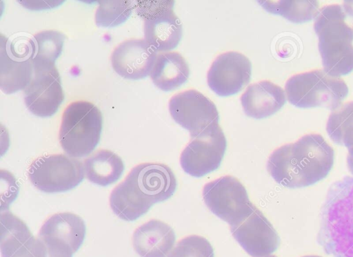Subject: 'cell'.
Returning <instances> with one entry per match:
<instances>
[{"mask_svg":"<svg viewBox=\"0 0 353 257\" xmlns=\"http://www.w3.org/2000/svg\"><path fill=\"white\" fill-rule=\"evenodd\" d=\"M333 163L332 147L320 134L310 133L274 149L268 159L267 170L277 183L300 188L325 178Z\"/></svg>","mask_w":353,"mask_h":257,"instance_id":"obj_1","label":"cell"},{"mask_svg":"<svg viewBox=\"0 0 353 257\" xmlns=\"http://www.w3.org/2000/svg\"><path fill=\"white\" fill-rule=\"evenodd\" d=\"M317 243L333 257H353V177L328 188L320 210Z\"/></svg>","mask_w":353,"mask_h":257,"instance_id":"obj_2","label":"cell"},{"mask_svg":"<svg viewBox=\"0 0 353 257\" xmlns=\"http://www.w3.org/2000/svg\"><path fill=\"white\" fill-rule=\"evenodd\" d=\"M353 14L348 6L331 4L322 7L315 17L314 28L319 38L324 72L339 77L353 70Z\"/></svg>","mask_w":353,"mask_h":257,"instance_id":"obj_3","label":"cell"},{"mask_svg":"<svg viewBox=\"0 0 353 257\" xmlns=\"http://www.w3.org/2000/svg\"><path fill=\"white\" fill-rule=\"evenodd\" d=\"M102 121L101 111L92 102L79 100L69 104L63 111L59 131L64 152L74 158L91 153L99 141Z\"/></svg>","mask_w":353,"mask_h":257,"instance_id":"obj_4","label":"cell"},{"mask_svg":"<svg viewBox=\"0 0 353 257\" xmlns=\"http://www.w3.org/2000/svg\"><path fill=\"white\" fill-rule=\"evenodd\" d=\"M285 91L289 102L295 106H323L334 111L347 95L348 87L342 79L316 69L290 77Z\"/></svg>","mask_w":353,"mask_h":257,"instance_id":"obj_5","label":"cell"},{"mask_svg":"<svg viewBox=\"0 0 353 257\" xmlns=\"http://www.w3.org/2000/svg\"><path fill=\"white\" fill-rule=\"evenodd\" d=\"M32 184L46 193L63 192L77 187L85 177L83 163L65 154L35 159L28 169Z\"/></svg>","mask_w":353,"mask_h":257,"instance_id":"obj_6","label":"cell"},{"mask_svg":"<svg viewBox=\"0 0 353 257\" xmlns=\"http://www.w3.org/2000/svg\"><path fill=\"white\" fill-rule=\"evenodd\" d=\"M202 196L209 210L230 225L240 222L256 208L236 178L223 175L206 183Z\"/></svg>","mask_w":353,"mask_h":257,"instance_id":"obj_7","label":"cell"},{"mask_svg":"<svg viewBox=\"0 0 353 257\" xmlns=\"http://www.w3.org/2000/svg\"><path fill=\"white\" fill-rule=\"evenodd\" d=\"M138 2L137 12L143 20L145 41L157 52L176 47L182 37V23L173 11L174 1Z\"/></svg>","mask_w":353,"mask_h":257,"instance_id":"obj_8","label":"cell"},{"mask_svg":"<svg viewBox=\"0 0 353 257\" xmlns=\"http://www.w3.org/2000/svg\"><path fill=\"white\" fill-rule=\"evenodd\" d=\"M34 56L33 39L18 37L10 41L1 36L0 88L3 93L23 90L28 84L34 71Z\"/></svg>","mask_w":353,"mask_h":257,"instance_id":"obj_9","label":"cell"},{"mask_svg":"<svg viewBox=\"0 0 353 257\" xmlns=\"http://www.w3.org/2000/svg\"><path fill=\"white\" fill-rule=\"evenodd\" d=\"M226 149V139L218 123L192 138L182 151L179 162L183 171L201 177L219 166Z\"/></svg>","mask_w":353,"mask_h":257,"instance_id":"obj_10","label":"cell"},{"mask_svg":"<svg viewBox=\"0 0 353 257\" xmlns=\"http://www.w3.org/2000/svg\"><path fill=\"white\" fill-rule=\"evenodd\" d=\"M33 65L32 77L23 90L24 102L33 115L50 117L64 99L59 73L54 64L33 61Z\"/></svg>","mask_w":353,"mask_h":257,"instance_id":"obj_11","label":"cell"},{"mask_svg":"<svg viewBox=\"0 0 353 257\" xmlns=\"http://www.w3.org/2000/svg\"><path fill=\"white\" fill-rule=\"evenodd\" d=\"M168 109L172 119L189 131L191 138L219 122L215 104L194 89L183 91L172 95L168 102Z\"/></svg>","mask_w":353,"mask_h":257,"instance_id":"obj_12","label":"cell"},{"mask_svg":"<svg viewBox=\"0 0 353 257\" xmlns=\"http://www.w3.org/2000/svg\"><path fill=\"white\" fill-rule=\"evenodd\" d=\"M251 63L241 53L228 51L218 55L212 63L207 82L219 96H229L240 91L250 79Z\"/></svg>","mask_w":353,"mask_h":257,"instance_id":"obj_13","label":"cell"},{"mask_svg":"<svg viewBox=\"0 0 353 257\" xmlns=\"http://www.w3.org/2000/svg\"><path fill=\"white\" fill-rule=\"evenodd\" d=\"M124 180L152 204L170 198L176 188L174 173L168 166L161 163L139 164L130 171Z\"/></svg>","mask_w":353,"mask_h":257,"instance_id":"obj_14","label":"cell"},{"mask_svg":"<svg viewBox=\"0 0 353 257\" xmlns=\"http://www.w3.org/2000/svg\"><path fill=\"white\" fill-rule=\"evenodd\" d=\"M230 229L234 238L252 256L270 255L279 244L276 230L256 207L244 220L230 225Z\"/></svg>","mask_w":353,"mask_h":257,"instance_id":"obj_15","label":"cell"},{"mask_svg":"<svg viewBox=\"0 0 353 257\" xmlns=\"http://www.w3.org/2000/svg\"><path fill=\"white\" fill-rule=\"evenodd\" d=\"M1 257H47L44 242L10 211L0 215Z\"/></svg>","mask_w":353,"mask_h":257,"instance_id":"obj_16","label":"cell"},{"mask_svg":"<svg viewBox=\"0 0 353 257\" xmlns=\"http://www.w3.org/2000/svg\"><path fill=\"white\" fill-rule=\"evenodd\" d=\"M157 56V51L144 39L131 38L114 48L110 61L112 68L119 76L137 80L150 74Z\"/></svg>","mask_w":353,"mask_h":257,"instance_id":"obj_17","label":"cell"},{"mask_svg":"<svg viewBox=\"0 0 353 257\" xmlns=\"http://www.w3.org/2000/svg\"><path fill=\"white\" fill-rule=\"evenodd\" d=\"M240 99L246 115L262 119L277 112L284 105L286 97L281 86L262 80L249 85Z\"/></svg>","mask_w":353,"mask_h":257,"instance_id":"obj_18","label":"cell"},{"mask_svg":"<svg viewBox=\"0 0 353 257\" xmlns=\"http://www.w3.org/2000/svg\"><path fill=\"white\" fill-rule=\"evenodd\" d=\"M170 225L151 219L137 227L132 235V246L141 257H167L175 242Z\"/></svg>","mask_w":353,"mask_h":257,"instance_id":"obj_19","label":"cell"},{"mask_svg":"<svg viewBox=\"0 0 353 257\" xmlns=\"http://www.w3.org/2000/svg\"><path fill=\"white\" fill-rule=\"evenodd\" d=\"M85 234V226L81 218L70 212H62L53 214L44 222L38 237L61 244L74 254L81 245Z\"/></svg>","mask_w":353,"mask_h":257,"instance_id":"obj_20","label":"cell"},{"mask_svg":"<svg viewBox=\"0 0 353 257\" xmlns=\"http://www.w3.org/2000/svg\"><path fill=\"white\" fill-rule=\"evenodd\" d=\"M189 75V66L179 53L163 52L157 55L150 77L157 88L170 91L185 83Z\"/></svg>","mask_w":353,"mask_h":257,"instance_id":"obj_21","label":"cell"},{"mask_svg":"<svg viewBox=\"0 0 353 257\" xmlns=\"http://www.w3.org/2000/svg\"><path fill=\"white\" fill-rule=\"evenodd\" d=\"M83 165L86 179L102 187L116 182L124 169L121 158L108 149L97 151L84 160Z\"/></svg>","mask_w":353,"mask_h":257,"instance_id":"obj_22","label":"cell"},{"mask_svg":"<svg viewBox=\"0 0 353 257\" xmlns=\"http://www.w3.org/2000/svg\"><path fill=\"white\" fill-rule=\"evenodd\" d=\"M109 203L114 213L127 221L137 219L145 213L152 205L139 194L125 180L112 189Z\"/></svg>","mask_w":353,"mask_h":257,"instance_id":"obj_23","label":"cell"},{"mask_svg":"<svg viewBox=\"0 0 353 257\" xmlns=\"http://www.w3.org/2000/svg\"><path fill=\"white\" fill-rule=\"evenodd\" d=\"M326 131L331 140L353 151V101L348 102L330 115Z\"/></svg>","mask_w":353,"mask_h":257,"instance_id":"obj_24","label":"cell"},{"mask_svg":"<svg viewBox=\"0 0 353 257\" xmlns=\"http://www.w3.org/2000/svg\"><path fill=\"white\" fill-rule=\"evenodd\" d=\"M269 12L281 15L294 23H301L316 17L319 12L316 1H259Z\"/></svg>","mask_w":353,"mask_h":257,"instance_id":"obj_25","label":"cell"},{"mask_svg":"<svg viewBox=\"0 0 353 257\" xmlns=\"http://www.w3.org/2000/svg\"><path fill=\"white\" fill-rule=\"evenodd\" d=\"M98 2L94 21L99 27H114L123 23L133 10L132 1L101 0Z\"/></svg>","mask_w":353,"mask_h":257,"instance_id":"obj_26","label":"cell"},{"mask_svg":"<svg viewBox=\"0 0 353 257\" xmlns=\"http://www.w3.org/2000/svg\"><path fill=\"white\" fill-rule=\"evenodd\" d=\"M65 35L54 30H42L33 35L34 44V61L54 64L60 55Z\"/></svg>","mask_w":353,"mask_h":257,"instance_id":"obj_27","label":"cell"},{"mask_svg":"<svg viewBox=\"0 0 353 257\" xmlns=\"http://www.w3.org/2000/svg\"><path fill=\"white\" fill-rule=\"evenodd\" d=\"M167 257H214V251L206 238L190 235L181 239Z\"/></svg>","mask_w":353,"mask_h":257,"instance_id":"obj_28","label":"cell"},{"mask_svg":"<svg viewBox=\"0 0 353 257\" xmlns=\"http://www.w3.org/2000/svg\"><path fill=\"white\" fill-rule=\"evenodd\" d=\"M1 211H3L8 210L10 204L15 199L19 187L13 175L6 170H1Z\"/></svg>","mask_w":353,"mask_h":257,"instance_id":"obj_29","label":"cell"},{"mask_svg":"<svg viewBox=\"0 0 353 257\" xmlns=\"http://www.w3.org/2000/svg\"><path fill=\"white\" fill-rule=\"evenodd\" d=\"M347 164L350 173L353 175V152H348Z\"/></svg>","mask_w":353,"mask_h":257,"instance_id":"obj_30","label":"cell"},{"mask_svg":"<svg viewBox=\"0 0 353 257\" xmlns=\"http://www.w3.org/2000/svg\"><path fill=\"white\" fill-rule=\"evenodd\" d=\"M258 257H277L274 255H267V256H258Z\"/></svg>","mask_w":353,"mask_h":257,"instance_id":"obj_31","label":"cell"},{"mask_svg":"<svg viewBox=\"0 0 353 257\" xmlns=\"http://www.w3.org/2000/svg\"><path fill=\"white\" fill-rule=\"evenodd\" d=\"M302 257H321V256H314V255H310V256H302Z\"/></svg>","mask_w":353,"mask_h":257,"instance_id":"obj_32","label":"cell"}]
</instances>
